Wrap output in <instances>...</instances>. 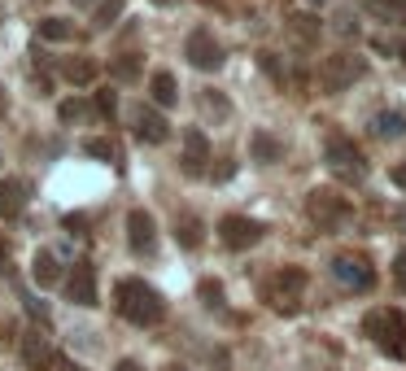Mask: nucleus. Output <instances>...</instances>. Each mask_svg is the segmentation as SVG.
<instances>
[{
  "mask_svg": "<svg viewBox=\"0 0 406 371\" xmlns=\"http://www.w3.org/2000/svg\"><path fill=\"white\" fill-rule=\"evenodd\" d=\"M114 302H118V314L127 319V324H136V328H153V324H162V314H166L162 293L149 288L144 280H118Z\"/></svg>",
  "mask_w": 406,
  "mask_h": 371,
  "instance_id": "1",
  "label": "nucleus"
},
{
  "mask_svg": "<svg viewBox=\"0 0 406 371\" xmlns=\"http://www.w3.org/2000/svg\"><path fill=\"white\" fill-rule=\"evenodd\" d=\"M306 218L315 223L319 232H341L345 223L354 218V206H349V196H341L337 188H315L306 196Z\"/></svg>",
  "mask_w": 406,
  "mask_h": 371,
  "instance_id": "2",
  "label": "nucleus"
},
{
  "mask_svg": "<svg viewBox=\"0 0 406 371\" xmlns=\"http://www.w3.org/2000/svg\"><path fill=\"white\" fill-rule=\"evenodd\" d=\"M323 162H327V170H332L341 184H363V179H367V162H363L359 144H354L349 136H327Z\"/></svg>",
  "mask_w": 406,
  "mask_h": 371,
  "instance_id": "3",
  "label": "nucleus"
},
{
  "mask_svg": "<svg viewBox=\"0 0 406 371\" xmlns=\"http://www.w3.org/2000/svg\"><path fill=\"white\" fill-rule=\"evenodd\" d=\"M363 332H367L389 358H406V324H402L398 310H367Z\"/></svg>",
  "mask_w": 406,
  "mask_h": 371,
  "instance_id": "4",
  "label": "nucleus"
},
{
  "mask_svg": "<svg viewBox=\"0 0 406 371\" xmlns=\"http://www.w3.org/2000/svg\"><path fill=\"white\" fill-rule=\"evenodd\" d=\"M301 293H306V271L301 266H280L262 284V297L271 302V310H280V314H293L301 306Z\"/></svg>",
  "mask_w": 406,
  "mask_h": 371,
  "instance_id": "5",
  "label": "nucleus"
},
{
  "mask_svg": "<svg viewBox=\"0 0 406 371\" xmlns=\"http://www.w3.org/2000/svg\"><path fill=\"white\" fill-rule=\"evenodd\" d=\"M367 74V61L363 57H354V53H337V57H327L323 66H319V88L323 92H345V88H354Z\"/></svg>",
  "mask_w": 406,
  "mask_h": 371,
  "instance_id": "6",
  "label": "nucleus"
},
{
  "mask_svg": "<svg viewBox=\"0 0 406 371\" xmlns=\"http://www.w3.org/2000/svg\"><path fill=\"white\" fill-rule=\"evenodd\" d=\"M184 57L197 66V70H206V74H214V70H223V44L214 40V31L210 27H197L192 35H188V44H184Z\"/></svg>",
  "mask_w": 406,
  "mask_h": 371,
  "instance_id": "7",
  "label": "nucleus"
},
{
  "mask_svg": "<svg viewBox=\"0 0 406 371\" xmlns=\"http://www.w3.org/2000/svg\"><path fill=\"white\" fill-rule=\"evenodd\" d=\"M262 236H267V228L258 218H245V214H227L219 223V240L227 245V249H253Z\"/></svg>",
  "mask_w": 406,
  "mask_h": 371,
  "instance_id": "8",
  "label": "nucleus"
},
{
  "mask_svg": "<svg viewBox=\"0 0 406 371\" xmlns=\"http://www.w3.org/2000/svg\"><path fill=\"white\" fill-rule=\"evenodd\" d=\"M332 280L354 293H367V288H376V271L363 258H332Z\"/></svg>",
  "mask_w": 406,
  "mask_h": 371,
  "instance_id": "9",
  "label": "nucleus"
},
{
  "mask_svg": "<svg viewBox=\"0 0 406 371\" xmlns=\"http://www.w3.org/2000/svg\"><path fill=\"white\" fill-rule=\"evenodd\" d=\"M66 297L74 306H96V271L92 262H74L66 276Z\"/></svg>",
  "mask_w": 406,
  "mask_h": 371,
  "instance_id": "10",
  "label": "nucleus"
},
{
  "mask_svg": "<svg viewBox=\"0 0 406 371\" xmlns=\"http://www.w3.org/2000/svg\"><path fill=\"white\" fill-rule=\"evenodd\" d=\"M132 122H136V136L144 144H166L170 140V122L153 110V105H136L132 110Z\"/></svg>",
  "mask_w": 406,
  "mask_h": 371,
  "instance_id": "11",
  "label": "nucleus"
},
{
  "mask_svg": "<svg viewBox=\"0 0 406 371\" xmlns=\"http://www.w3.org/2000/svg\"><path fill=\"white\" fill-rule=\"evenodd\" d=\"M184 175H206V162H210V140L201 127H188L184 131Z\"/></svg>",
  "mask_w": 406,
  "mask_h": 371,
  "instance_id": "12",
  "label": "nucleus"
},
{
  "mask_svg": "<svg viewBox=\"0 0 406 371\" xmlns=\"http://www.w3.org/2000/svg\"><path fill=\"white\" fill-rule=\"evenodd\" d=\"M127 240H132L136 254H153V245H158L153 214H149V210H132V214H127Z\"/></svg>",
  "mask_w": 406,
  "mask_h": 371,
  "instance_id": "13",
  "label": "nucleus"
},
{
  "mask_svg": "<svg viewBox=\"0 0 406 371\" xmlns=\"http://www.w3.org/2000/svg\"><path fill=\"white\" fill-rule=\"evenodd\" d=\"M22 363H27L31 371H53L57 354H53V345H48V336L40 328H31L27 336H22Z\"/></svg>",
  "mask_w": 406,
  "mask_h": 371,
  "instance_id": "14",
  "label": "nucleus"
},
{
  "mask_svg": "<svg viewBox=\"0 0 406 371\" xmlns=\"http://www.w3.org/2000/svg\"><path fill=\"white\" fill-rule=\"evenodd\" d=\"M27 196H31L27 179H5L0 184V218H18L22 210H27Z\"/></svg>",
  "mask_w": 406,
  "mask_h": 371,
  "instance_id": "15",
  "label": "nucleus"
},
{
  "mask_svg": "<svg viewBox=\"0 0 406 371\" xmlns=\"http://www.w3.org/2000/svg\"><path fill=\"white\" fill-rule=\"evenodd\" d=\"M249 153H253V162L275 166V162H284V140L271 136V131H253L249 136Z\"/></svg>",
  "mask_w": 406,
  "mask_h": 371,
  "instance_id": "16",
  "label": "nucleus"
},
{
  "mask_svg": "<svg viewBox=\"0 0 406 371\" xmlns=\"http://www.w3.org/2000/svg\"><path fill=\"white\" fill-rule=\"evenodd\" d=\"M31 280H35L40 288H53V284L62 280V258H57L53 249H40V254L31 258Z\"/></svg>",
  "mask_w": 406,
  "mask_h": 371,
  "instance_id": "17",
  "label": "nucleus"
},
{
  "mask_svg": "<svg viewBox=\"0 0 406 371\" xmlns=\"http://www.w3.org/2000/svg\"><path fill=\"white\" fill-rule=\"evenodd\" d=\"M149 96H153V105L170 110L175 101H180V83H175V74L170 70H158L153 79H149Z\"/></svg>",
  "mask_w": 406,
  "mask_h": 371,
  "instance_id": "18",
  "label": "nucleus"
},
{
  "mask_svg": "<svg viewBox=\"0 0 406 371\" xmlns=\"http://www.w3.org/2000/svg\"><path fill=\"white\" fill-rule=\"evenodd\" d=\"M371 131H376L380 140H402V136H406V114H402V110H380V114L371 118Z\"/></svg>",
  "mask_w": 406,
  "mask_h": 371,
  "instance_id": "19",
  "label": "nucleus"
},
{
  "mask_svg": "<svg viewBox=\"0 0 406 371\" xmlns=\"http://www.w3.org/2000/svg\"><path fill=\"white\" fill-rule=\"evenodd\" d=\"M289 35H293L297 44L315 48V44H319V18H315V13H293V18H289Z\"/></svg>",
  "mask_w": 406,
  "mask_h": 371,
  "instance_id": "20",
  "label": "nucleus"
},
{
  "mask_svg": "<svg viewBox=\"0 0 406 371\" xmlns=\"http://www.w3.org/2000/svg\"><path fill=\"white\" fill-rule=\"evenodd\" d=\"M201 236H206V228H201L197 214H180V218H175V240H180L184 249H197Z\"/></svg>",
  "mask_w": 406,
  "mask_h": 371,
  "instance_id": "21",
  "label": "nucleus"
},
{
  "mask_svg": "<svg viewBox=\"0 0 406 371\" xmlns=\"http://www.w3.org/2000/svg\"><path fill=\"white\" fill-rule=\"evenodd\" d=\"M35 31H40L44 40H74V22H66V18H44V22H35Z\"/></svg>",
  "mask_w": 406,
  "mask_h": 371,
  "instance_id": "22",
  "label": "nucleus"
},
{
  "mask_svg": "<svg viewBox=\"0 0 406 371\" xmlns=\"http://www.w3.org/2000/svg\"><path fill=\"white\" fill-rule=\"evenodd\" d=\"M363 9L380 22H402V5L398 0H363Z\"/></svg>",
  "mask_w": 406,
  "mask_h": 371,
  "instance_id": "23",
  "label": "nucleus"
},
{
  "mask_svg": "<svg viewBox=\"0 0 406 371\" xmlns=\"http://www.w3.org/2000/svg\"><path fill=\"white\" fill-rule=\"evenodd\" d=\"M110 74H114V79H122V83H132L136 74H140V53H122V57L110 66Z\"/></svg>",
  "mask_w": 406,
  "mask_h": 371,
  "instance_id": "24",
  "label": "nucleus"
},
{
  "mask_svg": "<svg viewBox=\"0 0 406 371\" xmlns=\"http://www.w3.org/2000/svg\"><path fill=\"white\" fill-rule=\"evenodd\" d=\"M258 66H262V74H271V79L275 83H289V70H284V61H280V53H267V48H262V53H258Z\"/></svg>",
  "mask_w": 406,
  "mask_h": 371,
  "instance_id": "25",
  "label": "nucleus"
},
{
  "mask_svg": "<svg viewBox=\"0 0 406 371\" xmlns=\"http://www.w3.org/2000/svg\"><path fill=\"white\" fill-rule=\"evenodd\" d=\"M62 74H66L70 83H92V79H96V66H92L88 57H79V61H66Z\"/></svg>",
  "mask_w": 406,
  "mask_h": 371,
  "instance_id": "26",
  "label": "nucleus"
},
{
  "mask_svg": "<svg viewBox=\"0 0 406 371\" xmlns=\"http://www.w3.org/2000/svg\"><path fill=\"white\" fill-rule=\"evenodd\" d=\"M83 153L88 158H100V162H114L118 153H114V144L105 140V136H92V140H83Z\"/></svg>",
  "mask_w": 406,
  "mask_h": 371,
  "instance_id": "27",
  "label": "nucleus"
},
{
  "mask_svg": "<svg viewBox=\"0 0 406 371\" xmlns=\"http://www.w3.org/2000/svg\"><path fill=\"white\" fill-rule=\"evenodd\" d=\"M337 35H341V40H359V35H363L359 18H354L349 9H341V13H337Z\"/></svg>",
  "mask_w": 406,
  "mask_h": 371,
  "instance_id": "28",
  "label": "nucleus"
},
{
  "mask_svg": "<svg viewBox=\"0 0 406 371\" xmlns=\"http://www.w3.org/2000/svg\"><path fill=\"white\" fill-rule=\"evenodd\" d=\"M118 13H122V0H100L96 13H92V22H96V27H110Z\"/></svg>",
  "mask_w": 406,
  "mask_h": 371,
  "instance_id": "29",
  "label": "nucleus"
},
{
  "mask_svg": "<svg viewBox=\"0 0 406 371\" xmlns=\"http://www.w3.org/2000/svg\"><path fill=\"white\" fill-rule=\"evenodd\" d=\"M57 118H62V122H83V118H88V105L79 101V96H74V101H62V105H57Z\"/></svg>",
  "mask_w": 406,
  "mask_h": 371,
  "instance_id": "30",
  "label": "nucleus"
},
{
  "mask_svg": "<svg viewBox=\"0 0 406 371\" xmlns=\"http://www.w3.org/2000/svg\"><path fill=\"white\" fill-rule=\"evenodd\" d=\"M201 110L214 114V118H227V114H232V105H227L219 92H201Z\"/></svg>",
  "mask_w": 406,
  "mask_h": 371,
  "instance_id": "31",
  "label": "nucleus"
},
{
  "mask_svg": "<svg viewBox=\"0 0 406 371\" xmlns=\"http://www.w3.org/2000/svg\"><path fill=\"white\" fill-rule=\"evenodd\" d=\"M201 297H206L210 310H219V306H223V284H219V280H201Z\"/></svg>",
  "mask_w": 406,
  "mask_h": 371,
  "instance_id": "32",
  "label": "nucleus"
},
{
  "mask_svg": "<svg viewBox=\"0 0 406 371\" xmlns=\"http://www.w3.org/2000/svg\"><path fill=\"white\" fill-rule=\"evenodd\" d=\"M96 110H100V118L114 122V114H118V96H114V92H96Z\"/></svg>",
  "mask_w": 406,
  "mask_h": 371,
  "instance_id": "33",
  "label": "nucleus"
},
{
  "mask_svg": "<svg viewBox=\"0 0 406 371\" xmlns=\"http://www.w3.org/2000/svg\"><path fill=\"white\" fill-rule=\"evenodd\" d=\"M393 280H398V288L406 293V249H398V258H393Z\"/></svg>",
  "mask_w": 406,
  "mask_h": 371,
  "instance_id": "34",
  "label": "nucleus"
},
{
  "mask_svg": "<svg viewBox=\"0 0 406 371\" xmlns=\"http://www.w3.org/2000/svg\"><path fill=\"white\" fill-rule=\"evenodd\" d=\"M232 175H236V162H232V158H227V162H219V166H214V179H219V184H227V179H232Z\"/></svg>",
  "mask_w": 406,
  "mask_h": 371,
  "instance_id": "35",
  "label": "nucleus"
},
{
  "mask_svg": "<svg viewBox=\"0 0 406 371\" xmlns=\"http://www.w3.org/2000/svg\"><path fill=\"white\" fill-rule=\"evenodd\" d=\"M22 302H27V310H31V314L40 319V324H44V319H48V306L40 302V297H22Z\"/></svg>",
  "mask_w": 406,
  "mask_h": 371,
  "instance_id": "36",
  "label": "nucleus"
},
{
  "mask_svg": "<svg viewBox=\"0 0 406 371\" xmlns=\"http://www.w3.org/2000/svg\"><path fill=\"white\" fill-rule=\"evenodd\" d=\"M66 228H70L74 236H83V228H88V218H83V214H66Z\"/></svg>",
  "mask_w": 406,
  "mask_h": 371,
  "instance_id": "37",
  "label": "nucleus"
},
{
  "mask_svg": "<svg viewBox=\"0 0 406 371\" xmlns=\"http://www.w3.org/2000/svg\"><path fill=\"white\" fill-rule=\"evenodd\" d=\"M393 184L406 192V162H398V166H393Z\"/></svg>",
  "mask_w": 406,
  "mask_h": 371,
  "instance_id": "38",
  "label": "nucleus"
},
{
  "mask_svg": "<svg viewBox=\"0 0 406 371\" xmlns=\"http://www.w3.org/2000/svg\"><path fill=\"white\" fill-rule=\"evenodd\" d=\"M114 371H144L136 358H122V363H114Z\"/></svg>",
  "mask_w": 406,
  "mask_h": 371,
  "instance_id": "39",
  "label": "nucleus"
},
{
  "mask_svg": "<svg viewBox=\"0 0 406 371\" xmlns=\"http://www.w3.org/2000/svg\"><path fill=\"white\" fill-rule=\"evenodd\" d=\"M53 371H83V367H70L66 358H57V363H53Z\"/></svg>",
  "mask_w": 406,
  "mask_h": 371,
  "instance_id": "40",
  "label": "nucleus"
},
{
  "mask_svg": "<svg viewBox=\"0 0 406 371\" xmlns=\"http://www.w3.org/2000/svg\"><path fill=\"white\" fill-rule=\"evenodd\" d=\"M5 262H9V245L0 240V271H5Z\"/></svg>",
  "mask_w": 406,
  "mask_h": 371,
  "instance_id": "41",
  "label": "nucleus"
},
{
  "mask_svg": "<svg viewBox=\"0 0 406 371\" xmlns=\"http://www.w3.org/2000/svg\"><path fill=\"white\" fill-rule=\"evenodd\" d=\"M393 218H398V228H402V232H406V206H402V210H398V214H393Z\"/></svg>",
  "mask_w": 406,
  "mask_h": 371,
  "instance_id": "42",
  "label": "nucleus"
},
{
  "mask_svg": "<svg viewBox=\"0 0 406 371\" xmlns=\"http://www.w3.org/2000/svg\"><path fill=\"white\" fill-rule=\"evenodd\" d=\"M70 5H74V9H88V5H92V0H70Z\"/></svg>",
  "mask_w": 406,
  "mask_h": 371,
  "instance_id": "43",
  "label": "nucleus"
},
{
  "mask_svg": "<svg viewBox=\"0 0 406 371\" xmlns=\"http://www.w3.org/2000/svg\"><path fill=\"white\" fill-rule=\"evenodd\" d=\"M153 5H180V0H153Z\"/></svg>",
  "mask_w": 406,
  "mask_h": 371,
  "instance_id": "44",
  "label": "nucleus"
},
{
  "mask_svg": "<svg viewBox=\"0 0 406 371\" xmlns=\"http://www.w3.org/2000/svg\"><path fill=\"white\" fill-rule=\"evenodd\" d=\"M0 114H5V92H0Z\"/></svg>",
  "mask_w": 406,
  "mask_h": 371,
  "instance_id": "45",
  "label": "nucleus"
},
{
  "mask_svg": "<svg viewBox=\"0 0 406 371\" xmlns=\"http://www.w3.org/2000/svg\"><path fill=\"white\" fill-rule=\"evenodd\" d=\"M398 5H402V18H406V0H398Z\"/></svg>",
  "mask_w": 406,
  "mask_h": 371,
  "instance_id": "46",
  "label": "nucleus"
},
{
  "mask_svg": "<svg viewBox=\"0 0 406 371\" xmlns=\"http://www.w3.org/2000/svg\"><path fill=\"white\" fill-rule=\"evenodd\" d=\"M166 371H188V367H166Z\"/></svg>",
  "mask_w": 406,
  "mask_h": 371,
  "instance_id": "47",
  "label": "nucleus"
},
{
  "mask_svg": "<svg viewBox=\"0 0 406 371\" xmlns=\"http://www.w3.org/2000/svg\"><path fill=\"white\" fill-rule=\"evenodd\" d=\"M0 162H5V158H0Z\"/></svg>",
  "mask_w": 406,
  "mask_h": 371,
  "instance_id": "48",
  "label": "nucleus"
},
{
  "mask_svg": "<svg viewBox=\"0 0 406 371\" xmlns=\"http://www.w3.org/2000/svg\"><path fill=\"white\" fill-rule=\"evenodd\" d=\"M402 57H406V53H402Z\"/></svg>",
  "mask_w": 406,
  "mask_h": 371,
  "instance_id": "49",
  "label": "nucleus"
}]
</instances>
